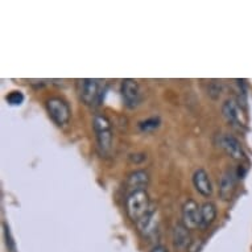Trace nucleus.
<instances>
[{
    "instance_id": "39448f33",
    "label": "nucleus",
    "mask_w": 252,
    "mask_h": 252,
    "mask_svg": "<svg viewBox=\"0 0 252 252\" xmlns=\"http://www.w3.org/2000/svg\"><path fill=\"white\" fill-rule=\"evenodd\" d=\"M122 98H123L124 104L128 108L137 107L141 102V91L140 86L136 81L133 79H124L122 82Z\"/></svg>"
},
{
    "instance_id": "f257e3e1",
    "label": "nucleus",
    "mask_w": 252,
    "mask_h": 252,
    "mask_svg": "<svg viewBox=\"0 0 252 252\" xmlns=\"http://www.w3.org/2000/svg\"><path fill=\"white\" fill-rule=\"evenodd\" d=\"M126 209H127V214L133 222L140 220L151 210L148 193L145 190L131 191L126 199Z\"/></svg>"
},
{
    "instance_id": "20e7f679",
    "label": "nucleus",
    "mask_w": 252,
    "mask_h": 252,
    "mask_svg": "<svg viewBox=\"0 0 252 252\" xmlns=\"http://www.w3.org/2000/svg\"><path fill=\"white\" fill-rule=\"evenodd\" d=\"M78 94L83 103L95 104L100 96L99 81L98 79H82L78 83Z\"/></svg>"
},
{
    "instance_id": "dca6fc26",
    "label": "nucleus",
    "mask_w": 252,
    "mask_h": 252,
    "mask_svg": "<svg viewBox=\"0 0 252 252\" xmlns=\"http://www.w3.org/2000/svg\"><path fill=\"white\" fill-rule=\"evenodd\" d=\"M222 90H223V85L220 82H218V81H211L210 85H209V95L211 96V98H218L219 95H220V93H222Z\"/></svg>"
},
{
    "instance_id": "6ab92c4d",
    "label": "nucleus",
    "mask_w": 252,
    "mask_h": 252,
    "mask_svg": "<svg viewBox=\"0 0 252 252\" xmlns=\"http://www.w3.org/2000/svg\"><path fill=\"white\" fill-rule=\"evenodd\" d=\"M151 252H168V250H166L164 246H155V247L151 250Z\"/></svg>"
},
{
    "instance_id": "2eb2a0df",
    "label": "nucleus",
    "mask_w": 252,
    "mask_h": 252,
    "mask_svg": "<svg viewBox=\"0 0 252 252\" xmlns=\"http://www.w3.org/2000/svg\"><path fill=\"white\" fill-rule=\"evenodd\" d=\"M160 118H156V116H153V118H148V119L143 120L139 123V128L143 131V132H152L155 129H157L160 127Z\"/></svg>"
},
{
    "instance_id": "a211bd4d",
    "label": "nucleus",
    "mask_w": 252,
    "mask_h": 252,
    "mask_svg": "<svg viewBox=\"0 0 252 252\" xmlns=\"http://www.w3.org/2000/svg\"><path fill=\"white\" fill-rule=\"evenodd\" d=\"M4 230H5V236H7V244H9V248L13 250V244H12V239H11V236H9V231L7 226H4Z\"/></svg>"
},
{
    "instance_id": "6e6552de",
    "label": "nucleus",
    "mask_w": 252,
    "mask_h": 252,
    "mask_svg": "<svg viewBox=\"0 0 252 252\" xmlns=\"http://www.w3.org/2000/svg\"><path fill=\"white\" fill-rule=\"evenodd\" d=\"M219 147L223 149L224 152L227 153L228 156L234 158V160H243L244 156H246L239 140L232 136V135H228V133L220 135V137H219Z\"/></svg>"
},
{
    "instance_id": "0eeeda50",
    "label": "nucleus",
    "mask_w": 252,
    "mask_h": 252,
    "mask_svg": "<svg viewBox=\"0 0 252 252\" xmlns=\"http://www.w3.org/2000/svg\"><path fill=\"white\" fill-rule=\"evenodd\" d=\"M139 231L144 238H153L158 232V213L156 209L151 207V210L136 222Z\"/></svg>"
},
{
    "instance_id": "1a4fd4ad",
    "label": "nucleus",
    "mask_w": 252,
    "mask_h": 252,
    "mask_svg": "<svg viewBox=\"0 0 252 252\" xmlns=\"http://www.w3.org/2000/svg\"><path fill=\"white\" fill-rule=\"evenodd\" d=\"M236 177H238V174L234 170H227L220 177V181H219V195H220V198L223 199V201L231 199L232 194L235 191Z\"/></svg>"
},
{
    "instance_id": "9d476101",
    "label": "nucleus",
    "mask_w": 252,
    "mask_h": 252,
    "mask_svg": "<svg viewBox=\"0 0 252 252\" xmlns=\"http://www.w3.org/2000/svg\"><path fill=\"white\" fill-rule=\"evenodd\" d=\"M222 114L224 119L232 126H243L244 122L242 120V110L238 102L234 99H227L222 106Z\"/></svg>"
},
{
    "instance_id": "9b49d317",
    "label": "nucleus",
    "mask_w": 252,
    "mask_h": 252,
    "mask_svg": "<svg viewBox=\"0 0 252 252\" xmlns=\"http://www.w3.org/2000/svg\"><path fill=\"white\" fill-rule=\"evenodd\" d=\"M193 185L195 190L203 197H210L213 194V185H211L209 174L205 169H197L193 174Z\"/></svg>"
},
{
    "instance_id": "f03ea898",
    "label": "nucleus",
    "mask_w": 252,
    "mask_h": 252,
    "mask_svg": "<svg viewBox=\"0 0 252 252\" xmlns=\"http://www.w3.org/2000/svg\"><path fill=\"white\" fill-rule=\"evenodd\" d=\"M93 127L95 131L96 143L102 155H108L112 148V129L110 120L104 115H95L93 119Z\"/></svg>"
},
{
    "instance_id": "423d86ee",
    "label": "nucleus",
    "mask_w": 252,
    "mask_h": 252,
    "mask_svg": "<svg viewBox=\"0 0 252 252\" xmlns=\"http://www.w3.org/2000/svg\"><path fill=\"white\" fill-rule=\"evenodd\" d=\"M201 223V207L193 199H188L182 206V224L188 230H194Z\"/></svg>"
},
{
    "instance_id": "f8f14e48",
    "label": "nucleus",
    "mask_w": 252,
    "mask_h": 252,
    "mask_svg": "<svg viewBox=\"0 0 252 252\" xmlns=\"http://www.w3.org/2000/svg\"><path fill=\"white\" fill-rule=\"evenodd\" d=\"M191 239L189 230L182 223H177L173 228V246L178 251H184L190 247Z\"/></svg>"
},
{
    "instance_id": "f3484780",
    "label": "nucleus",
    "mask_w": 252,
    "mask_h": 252,
    "mask_svg": "<svg viewBox=\"0 0 252 252\" xmlns=\"http://www.w3.org/2000/svg\"><path fill=\"white\" fill-rule=\"evenodd\" d=\"M7 102L9 104H12V106H19V104L23 103V100H24V95L21 94L20 91H12V93H9L8 95H7Z\"/></svg>"
},
{
    "instance_id": "4468645a",
    "label": "nucleus",
    "mask_w": 252,
    "mask_h": 252,
    "mask_svg": "<svg viewBox=\"0 0 252 252\" xmlns=\"http://www.w3.org/2000/svg\"><path fill=\"white\" fill-rule=\"evenodd\" d=\"M217 218V207L213 202H205L201 206V223L199 227L207 228Z\"/></svg>"
},
{
    "instance_id": "7ed1b4c3",
    "label": "nucleus",
    "mask_w": 252,
    "mask_h": 252,
    "mask_svg": "<svg viewBox=\"0 0 252 252\" xmlns=\"http://www.w3.org/2000/svg\"><path fill=\"white\" fill-rule=\"evenodd\" d=\"M46 110L54 123L58 126H65L70 119V107L62 98H58V96L49 98L46 100Z\"/></svg>"
},
{
    "instance_id": "ddd939ff",
    "label": "nucleus",
    "mask_w": 252,
    "mask_h": 252,
    "mask_svg": "<svg viewBox=\"0 0 252 252\" xmlns=\"http://www.w3.org/2000/svg\"><path fill=\"white\" fill-rule=\"evenodd\" d=\"M149 184V174L145 170H135L128 176L127 180V188L131 191L145 190V188Z\"/></svg>"
}]
</instances>
